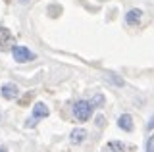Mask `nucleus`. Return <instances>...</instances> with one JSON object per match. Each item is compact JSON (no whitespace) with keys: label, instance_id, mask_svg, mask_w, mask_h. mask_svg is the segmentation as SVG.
<instances>
[{"label":"nucleus","instance_id":"f257e3e1","mask_svg":"<svg viewBox=\"0 0 154 152\" xmlns=\"http://www.w3.org/2000/svg\"><path fill=\"white\" fill-rule=\"evenodd\" d=\"M91 114H93V106H91V102H87V100H79L73 106V116L79 121H87L91 117Z\"/></svg>","mask_w":154,"mask_h":152},{"label":"nucleus","instance_id":"f03ea898","mask_svg":"<svg viewBox=\"0 0 154 152\" xmlns=\"http://www.w3.org/2000/svg\"><path fill=\"white\" fill-rule=\"evenodd\" d=\"M12 56H14V60H16V62H19V64L35 60V54H33L27 46H14V48H12Z\"/></svg>","mask_w":154,"mask_h":152},{"label":"nucleus","instance_id":"7ed1b4c3","mask_svg":"<svg viewBox=\"0 0 154 152\" xmlns=\"http://www.w3.org/2000/svg\"><path fill=\"white\" fill-rule=\"evenodd\" d=\"M10 46H14V35L6 27H0V50H8Z\"/></svg>","mask_w":154,"mask_h":152},{"label":"nucleus","instance_id":"20e7f679","mask_svg":"<svg viewBox=\"0 0 154 152\" xmlns=\"http://www.w3.org/2000/svg\"><path fill=\"white\" fill-rule=\"evenodd\" d=\"M0 93H2V96L4 98H8V100H12V98H16L17 96V85L16 83H6V85H4V87H2V91H0Z\"/></svg>","mask_w":154,"mask_h":152},{"label":"nucleus","instance_id":"39448f33","mask_svg":"<svg viewBox=\"0 0 154 152\" xmlns=\"http://www.w3.org/2000/svg\"><path fill=\"white\" fill-rule=\"evenodd\" d=\"M118 127L123 131H133V117L129 114H123V116L118 117Z\"/></svg>","mask_w":154,"mask_h":152},{"label":"nucleus","instance_id":"423d86ee","mask_svg":"<svg viewBox=\"0 0 154 152\" xmlns=\"http://www.w3.org/2000/svg\"><path fill=\"white\" fill-rule=\"evenodd\" d=\"M46 116H48V108H46V104L37 102L35 106H33V120H42V117H46Z\"/></svg>","mask_w":154,"mask_h":152},{"label":"nucleus","instance_id":"0eeeda50","mask_svg":"<svg viewBox=\"0 0 154 152\" xmlns=\"http://www.w3.org/2000/svg\"><path fill=\"white\" fill-rule=\"evenodd\" d=\"M85 139H87V131L81 129V127H79V129H73L71 135H69V141L73 142V144H79V142H83Z\"/></svg>","mask_w":154,"mask_h":152},{"label":"nucleus","instance_id":"6e6552de","mask_svg":"<svg viewBox=\"0 0 154 152\" xmlns=\"http://www.w3.org/2000/svg\"><path fill=\"white\" fill-rule=\"evenodd\" d=\"M141 16H143L141 10H129L127 16H125V21H127L129 25H137V23L141 21Z\"/></svg>","mask_w":154,"mask_h":152},{"label":"nucleus","instance_id":"1a4fd4ad","mask_svg":"<svg viewBox=\"0 0 154 152\" xmlns=\"http://www.w3.org/2000/svg\"><path fill=\"white\" fill-rule=\"evenodd\" d=\"M106 152H125V146H123V142H119V141H112V142H108L106 144Z\"/></svg>","mask_w":154,"mask_h":152},{"label":"nucleus","instance_id":"9d476101","mask_svg":"<svg viewBox=\"0 0 154 152\" xmlns=\"http://www.w3.org/2000/svg\"><path fill=\"white\" fill-rule=\"evenodd\" d=\"M108 79H110L114 85H118V87H123V79H119L116 73H112V71H108Z\"/></svg>","mask_w":154,"mask_h":152},{"label":"nucleus","instance_id":"9b49d317","mask_svg":"<svg viewBox=\"0 0 154 152\" xmlns=\"http://www.w3.org/2000/svg\"><path fill=\"white\" fill-rule=\"evenodd\" d=\"M104 102V96H102V94H94V98H93V100H91V106H93V108H96V106H100V104H102Z\"/></svg>","mask_w":154,"mask_h":152},{"label":"nucleus","instance_id":"f8f14e48","mask_svg":"<svg viewBox=\"0 0 154 152\" xmlns=\"http://www.w3.org/2000/svg\"><path fill=\"white\" fill-rule=\"evenodd\" d=\"M146 152H154V135H150L146 141Z\"/></svg>","mask_w":154,"mask_h":152},{"label":"nucleus","instance_id":"ddd939ff","mask_svg":"<svg viewBox=\"0 0 154 152\" xmlns=\"http://www.w3.org/2000/svg\"><path fill=\"white\" fill-rule=\"evenodd\" d=\"M146 129H148V131H150V129H154V116L150 117V121L146 123Z\"/></svg>","mask_w":154,"mask_h":152},{"label":"nucleus","instance_id":"4468645a","mask_svg":"<svg viewBox=\"0 0 154 152\" xmlns=\"http://www.w3.org/2000/svg\"><path fill=\"white\" fill-rule=\"evenodd\" d=\"M96 125L102 127V125H104V117H98V120H96Z\"/></svg>","mask_w":154,"mask_h":152},{"label":"nucleus","instance_id":"2eb2a0df","mask_svg":"<svg viewBox=\"0 0 154 152\" xmlns=\"http://www.w3.org/2000/svg\"><path fill=\"white\" fill-rule=\"evenodd\" d=\"M0 120H2V114H0Z\"/></svg>","mask_w":154,"mask_h":152},{"label":"nucleus","instance_id":"dca6fc26","mask_svg":"<svg viewBox=\"0 0 154 152\" xmlns=\"http://www.w3.org/2000/svg\"><path fill=\"white\" fill-rule=\"evenodd\" d=\"M21 2H27V0H21Z\"/></svg>","mask_w":154,"mask_h":152}]
</instances>
